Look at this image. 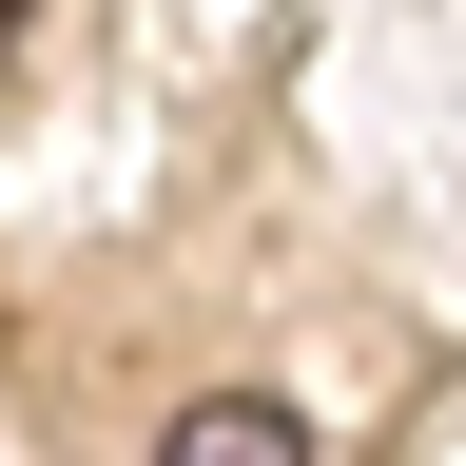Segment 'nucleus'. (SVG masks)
Masks as SVG:
<instances>
[{
  "label": "nucleus",
  "mask_w": 466,
  "mask_h": 466,
  "mask_svg": "<svg viewBox=\"0 0 466 466\" xmlns=\"http://www.w3.org/2000/svg\"><path fill=\"white\" fill-rule=\"evenodd\" d=\"M156 466H311V428H291L272 389H195V408L156 428Z\"/></svg>",
  "instance_id": "1"
},
{
  "label": "nucleus",
  "mask_w": 466,
  "mask_h": 466,
  "mask_svg": "<svg viewBox=\"0 0 466 466\" xmlns=\"http://www.w3.org/2000/svg\"><path fill=\"white\" fill-rule=\"evenodd\" d=\"M0 39H20V0H0Z\"/></svg>",
  "instance_id": "2"
}]
</instances>
